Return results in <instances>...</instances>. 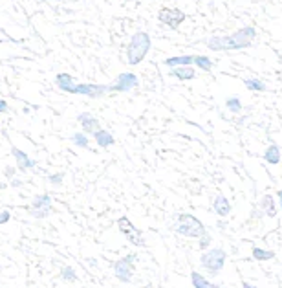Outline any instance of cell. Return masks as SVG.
I'll return each instance as SVG.
<instances>
[{
  "label": "cell",
  "instance_id": "obj_11",
  "mask_svg": "<svg viewBox=\"0 0 282 288\" xmlns=\"http://www.w3.org/2000/svg\"><path fill=\"white\" fill-rule=\"evenodd\" d=\"M11 154H13L15 162H17V169L20 171V173H28V171H33L35 167H37V162H35L33 158H30L28 153L20 151V149L15 147V145H11Z\"/></svg>",
  "mask_w": 282,
  "mask_h": 288
},
{
  "label": "cell",
  "instance_id": "obj_12",
  "mask_svg": "<svg viewBox=\"0 0 282 288\" xmlns=\"http://www.w3.org/2000/svg\"><path fill=\"white\" fill-rule=\"evenodd\" d=\"M77 123L81 125V129H83L81 132H84V134H92V136H94L101 129L99 119H97L96 116H94V114H90V112L77 114Z\"/></svg>",
  "mask_w": 282,
  "mask_h": 288
},
{
  "label": "cell",
  "instance_id": "obj_17",
  "mask_svg": "<svg viewBox=\"0 0 282 288\" xmlns=\"http://www.w3.org/2000/svg\"><path fill=\"white\" fill-rule=\"evenodd\" d=\"M258 208H261V211H264V215H268V217H271V218L277 217V204H275L273 195H264V197L261 198V202H258Z\"/></svg>",
  "mask_w": 282,
  "mask_h": 288
},
{
  "label": "cell",
  "instance_id": "obj_31",
  "mask_svg": "<svg viewBox=\"0 0 282 288\" xmlns=\"http://www.w3.org/2000/svg\"><path fill=\"white\" fill-rule=\"evenodd\" d=\"M20 186H22V180H18V178L11 180V188H20Z\"/></svg>",
  "mask_w": 282,
  "mask_h": 288
},
{
  "label": "cell",
  "instance_id": "obj_15",
  "mask_svg": "<svg viewBox=\"0 0 282 288\" xmlns=\"http://www.w3.org/2000/svg\"><path fill=\"white\" fill-rule=\"evenodd\" d=\"M213 210H214V213H216L218 217H227L233 208H231V202L227 200L224 195H216V197H214V200H213Z\"/></svg>",
  "mask_w": 282,
  "mask_h": 288
},
{
  "label": "cell",
  "instance_id": "obj_34",
  "mask_svg": "<svg viewBox=\"0 0 282 288\" xmlns=\"http://www.w3.org/2000/svg\"><path fill=\"white\" fill-rule=\"evenodd\" d=\"M277 197H278V202H280V210H282V189H278V191H277Z\"/></svg>",
  "mask_w": 282,
  "mask_h": 288
},
{
  "label": "cell",
  "instance_id": "obj_1",
  "mask_svg": "<svg viewBox=\"0 0 282 288\" xmlns=\"http://www.w3.org/2000/svg\"><path fill=\"white\" fill-rule=\"evenodd\" d=\"M256 37L253 26H244L231 35H211L205 39V46L211 52H236V50L249 48Z\"/></svg>",
  "mask_w": 282,
  "mask_h": 288
},
{
  "label": "cell",
  "instance_id": "obj_2",
  "mask_svg": "<svg viewBox=\"0 0 282 288\" xmlns=\"http://www.w3.org/2000/svg\"><path fill=\"white\" fill-rule=\"evenodd\" d=\"M152 48V39L147 31H136L134 35L128 40V46H126V63L131 66H136L143 61L147 53Z\"/></svg>",
  "mask_w": 282,
  "mask_h": 288
},
{
  "label": "cell",
  "instance_id": "obj_23",
  "mask_svg": "<svg viewBox=\"0 0 282 288\" xmlns=\"http://www.w3.org/2000/svg\"><path fill=\"white\" fill-rule=\"evenodd\" d=\"M192 65H196L200 70H204V72L213 70V61H211V57H207V55H194V63H192Z\"/></svg>",
  "mask_w": 282,
  "mask_h": 288
},
{
  "label": "cell",
  "instance_id": "obj_20",
  "mask_svg": "<svg viewBox=\"0 0 282 288\" xmlns=\"http://www.w3.org/2000/svg\"><path fill=\"white\" fill-rule=\"evenodd\" d=\"M191 283H192V286H194V288H222L220 284L211 283V281H209L205 275H202L200 272H196V270L191 272Z\"/></svg>",
  "mask_w": 282,
  "mask_h": 288
},
{
  "label": "cell",
  "instance_id": "obj_32",
  "mask_svg": "<svg viewBox=\"0 0 282 288\" xmlns=\"http://www.w3.org/2000/svg\"><path fill=\"white\" fill-rule=\"evenodd\" d=\"M4 175H6V176H9V178H11V176L15 175V169H11V167H9V169H6V171H4Z\"/></svg>",
  "mask_w": 282,
  "mask_h": 288
},
{
  "label": "cell",
  "instance_id": "obj_5",
  "mask_svg": "<svg viewBox=\"0 0 282 288\" xmlns=\"http://www.w3.org/2000/svg\"><path fill=\"white\" fill-rule=\"evenodd\" d=\"M136 253H128L125 257L117 259L114 262V275H116L117 281H121V283H131L132 277H134V272H136Z\"/></svg>",
  "mask_w": 282,
  "mask_h": 288
},
{
  "label": "cell",
  "instance_id": "obj_4",
  "mask_svg": "<svg viewBox=\"0 0 282 288\" xmlns=\"http://www.w3.org/2000/svg\"><path fill=\"white\" fill-rule=\"evenodd\" d=\"M226 261H227V252L224 248H209L202 253V257H200V264L207 272L209 275H218L224 266H226Z\"/></svg>",
  "mask_w": 282,
  "mask_h": 288
},
{
  "label": "cell",
  "instance_id": "obj_26",
  "mask_svg": "<svg viewBox=\"0 0 282 288\" xmlns=\"http://www.w3.org/2000/svg\"><path fill=\"white\" fill-rule=\"evenodd\" d=\"M61 279L66 283H75L77 281V274L72 266H62L61 268Z\"/></svg>",
  "mask_w": 282,
  "mask_h": 288
},
{
  "label": "cell",
  "instance_id": "obj_25",
  "mask_svg": "<svg viewBox=\"0 0 282 288\" xmlns=\"http://www.w3.org/2000/svg\"><path fill=\"white\" fill-rule=\"evenodd\" d=\"M226 107L229 109V112H233V114H240L242 112V101H240V97H236V96H233V97H227L226 99Z\"/></svg>",
  "mask_w": 282,
  "mask_h": 288
},
{
  "label": "cell",
  "instance_id": "obj_9",
  "mask_svg": "<svg viewBox=\"0 0 282 288\" xmlns=\"http://www.w3.org/2000/svg\"><path fill=\"white\" fill-rule=\"evenodd\" d=\"M138 85H139L138 75L132 74V72H123V74H119L114 79V83L109 85V88H110V92H131V90H134Z\"/></svg>",
  "mask_w": 282,
  "mask_h": 288
},
{
  "label": "cell",
  "instance_id": "obj_10",
  "mask_svg": "<svg viewBox=\"0 0 282 288\" xmlns=\"http://www.w3.org/2000/svg\"><path fill=\"white\" fill-rule=\"evenodd\" d=\"M106 92H110L109 85H96V83H77L75 87V96H84L90 99L103 97Z\"/></svg>",
  "mask_w": 282,
  "mask_h": 288
},
{
  "label": "cell",
  "instance_id": "obj_18",
  "mask_svg": "<svg viewBox=\"0 0 282 288\" xmlns=\"http://www.w3.org/2000/svg\"><path fill=\"white\" fill-rule=\"evenodd\" d=\"M170 75L180 81H191L196 77V70L192 66H178V68H170Z\"/></svg>",
  "mask_w": 282,
  "mask_h": 288
},
{
  "label": "cell",
  "instance_id": "obj_14",
  "mask_svg": "<svg viewBox=\"0 0 282 288\" xmlns=\"http://www.w3.org/2000/svg\"><path fill=\"white\" fill-rule=\"evenodd\" d=\"M94 140H96L97 147H101V149H109L116 143L114 134L110 131H106V129H99V131L94 134Z\"/></svg>",
  "mask_w": 282,
  "mask_h": 288
},
{
  "label": "cell",
  "instance_id": "obj_16",
  "mask_svg": "<svg viewBox=\"0 0 282 288\" xmlns=\"http://www.w3.org/2000/svg\"><path fill=\"white\" fill-rule=\"evenodd\" d=\"M192 63H194V55H174L167 57L163 65L169 68H178V66H192Z\"/></svg>",
  "mask_w": 282,
  "mask_h": 288
},
{
  "label": "cell",
  "instance_id": "obj_33",
  "mask_svg": "<svg viewBox=\"0 0 282 288\" xmlns=\"http://www.w3.org/2000/svg\"><path fill=\"white\" fill-rule=\"evenodd\" d=\"M242 288H256V286H255V284H251V283H248V281H244Z\"/></svg>",
  "mask_w": 282,
  "mask_h": 288
},
{
  "label": "cell",
  "instance_id": "obj_6",
  "mask_svg": "<svg viewBox=\"0 0 282 288\" xmlns=\"http://www.w3.org/2000/svg\"><path fill=\"white\" fill-rule=\"evenodd\" d=\"M117 228H119V232L126 237V240H128L132 246H138V248L145 246L143 233H141V230H139V228H136L134 224H132V220L128 217H119V218H117Z\"/></svg>",
  "mask_w": 282,
  "mask_h": 288
},
{
  "label": "cell",
  "instance_id": "obj_8",
  "mask_svg": "<svg viewBox=\"0 0 282 288\" xmlns=\"http://www.w3.org/2000/svg\"><path fill=\"white\" fill-rule=\"evenodd\" d=\"M185 18H187L185 11H182V9H178V8H161L160 11H158V20H160L161 24H165L167 28H170V30H178L180 24H182Z\"/></svg>",
  "mask_w": 282,
  "mask_h": 288
},
{
  "label": "cell",
  "instance_id": "obj_30",
  "mask_svg": "<svg viewBox=\"0 0 282 288\" xmlns=\"http://www.w3.org/2000/svg\"><path fill=\"white\" fill-rule=\"evenodd\" d=\"M8 103H6V99H0V114H4V112H8Z\"/></svg>",
  "mask_w": 282,
  "mask_h": 288
},
{
  "label": "cell",
  "instance_id": "obj_13",
  "mask_svg": "<svg viewBox=\"0 0 282 288\" xmlns=\"http://www.w3.org/2000/svg\"><path fill=\"white\" fill-rule=\"evenodd\" d=\"M55 85H57L59 90L66 92V94H75V87H77L75 79L72 77L70 74H64V72H61V74L55 75Z\"/></svg>",
  "mask_w": 282,
  "mask_h": 288
},
{
  "label": "cell",
  "instance_id": "obj_24",
  "mask_svg": "<svg viewBox=\"0 0 282 288\" xmlns=\"http://www.w3.org/2000/svg\"><path fill=\"white\" fill-rule=\"evenodd\" d=\"M251 255L255 261H271L275 257V253L271 250H264V248H253Z\"/></svg>",
  "mask_w": 282,
  "mask_h": 288
},
{
  "label": "cell",
  "instance_id": "obj_3",
  "mask_svg": "<svg viewBox=\"0 0 282 288\" xmlns=\"http://www.w3.org/2000/svg\"><path fill=\"white\" fill-rule=\"evenodd\" d=\"M174 232L182 237H189V239H202L207 233L204 222L196 218L191 213H180L176 215V222H174Z\"/></svg>",
  "mask_w": 282,
  "mask_h": 288
},
{
  "label": "cell",
  "instance_id": "obj_22",
  "mask_svg": "<svg viewBox=\"0 0 282 288\" xmlns=\"http://www.w3.org/2000/svg\"><path fill=\"white\" fill-rule=\"evenodd\" d=\"M70 140H72V143H74L75 147H81V149L90 147V138H88V134H84V132H74Z\"/></svg>",
  "mask_w": 282,
  "mask_h": 288
},
{
  "label": "cell",
  "instance_id": "obj_28",
  "mask_svg": "<svg viewBox=\"0 0 282 288\" xmlns=\"http://www.w3.org/2000/svg\"><path fill=\"white\" fill-rule=\"evenodd\" d=\"M198 246H200V250H209V246H211V235L209 233H205L202 239H198Z\"/></svg>",
  "mask_w": 282,
  "mask_h": 288
},
{
  "label": "cell",
  "instance_id": "obj_27",
  "mask_svg": "<svg viewBox=\"0 0 282 288\" xmlns=\"http://www.w3.org/2000/svg\"><path fill=\"white\" fill-rule=\"evenodd\" d=\"M50 183H52V186H55V188H59V186H61L62 183V180H64V173H55V175H50L48 178Z\"/></svg>",
  "mask_w": 282,
  "mask_h": 288
},
{
  "label": "cell",
  "instance_id": "obj_21",
  "mask_svg": "<svg viewBox=\"0 0 282 288\" xmlns=\"http://www.w3.org/2000/svg\"><path fill=\"white\" fill-rule=\"evenodd\" d=\"M244 85H246V88L251 92H264L268 90V85L262 81V79L258 77H248V79H244Z\"/></svg>",
  "mask_w": 282,
  "mask_h": 288
},
{
  "label": "cell",
  "instance_id": "obj_29",
  "mask_svg": "<svg viewBox=\"0 0 282 288\" xmlns=\"http://www.w3.org/2000/svg\"><path fill=\"white\" fill-rule=\"evenodd\" d=\"M9 220H11V213L6 210L0 211V226H4V224H8Z\"/></svg>",
  "mask_w": 282,
  "mask_h": 288
},
{
  "label": "cell",
  "instance_id": "obj_19",
  "mask_svg": "<svg viewBox=\"0 0 282 288\" xmlns=\"http://www.w3.org/2000/svg\"><path fill=\"white\" fill-rule=\"evenodd\" d=\"M264 160L269 163V166H278L282 160V154H280V147L277 143H271L268 145V149L264 151Z\"/></svg>",
  "mask_w": 282,
  "mask_h": 288
},
{
  "label": "cell",
  "instance_id": "obj_7",
  "mask_svg": "<svg viewBox=\"0 0 282 288\" xmlns=\"http://www.w3.org/2000/svg\"><path fill=\"white\" fill-rule=\"evenodd\" d=\"M53 211V200L52 197H50L48 193H42V195H35V198L31 200V205H30V215L33 218H39V220H42V218L50 217Z\"/></svg>",
  "mask_w": 282,
  "mask_h": 288
}]
</instances>
